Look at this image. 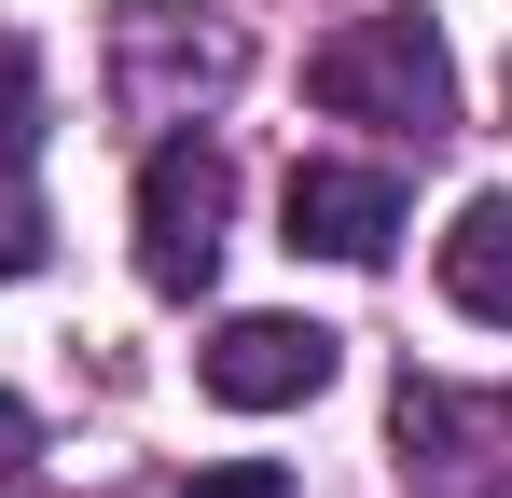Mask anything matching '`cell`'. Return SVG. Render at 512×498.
Instances as JSON below:
<instances>
[{
  "instance_id": "1",
  "label": "cell",
  "mask_w": 512,
  "mask_h": 498,
  "mask_svg": "<svg viewBox=\"0 0 512 498\" xmlns=\"http://www.w3.org/2000/svg\"><path fill=\"white\" fill-rule=\"evenodd\" d=\"M305 97L333 111V125H388V139H443L457 125V56H443V28L429 14H346L333 42L305 56Z\"/></svg>"
},
{
  "instance_id": "2",
  "label": "cell",
  "mask_w": 512,
  "mask_h": 498,
  "mask_svg": "<svg viewBox=\"0 0 512 498\" xmlns=\"http://www.w3.org/2000/svg\"><path fill=\"white\" fill-rule=\"evenodd\" d=\"M222 222H236L222 139H153V166H139V277H153L167 305H194V291L222 277Z\"/></svg>"
},
{
  "instance_id": "3",
  "label": "cell",
  "mask_w": 512,
  "mask_h": 498,
  "mask_svg": "<svg viewBox=\"0 0 512 498\" xmlns=\"http://www.w3.org/2000/svg\"><path fill=\"white\" fill-rule=\"evenodd\" d=\"M236 70H250V42L222 14H180V0H125L111 14V111H139V125H180L194 97H222Z\"/></svg>"
},
{
  "instance_id": "4",
  "label": "cell",
  "mask_w": 512,
  "mask_h": 498,
  "mask_svg": "<svg viewBox=\"0 0 512 498\" xmlns=\"http://www.w3.org/2000/svg\"><path fill=\"white\" fill-rule=\"evenodd\" d=\"M194 374H208V402H236V415H291V402L333 388V332L319 319H222L194 346Z\"/></svg>"
},
{
  "instance_id": "5",
  "label": "cell",
  "mask_w": 512,
  "mask_h": 498,
  "mask_svg": "<svg viewBox=\"0 0 512 498\" xmlns=\"http://www.w3.org/2000/svg\"><path fill=\"white\" fill-rule=\"evenodd\" d=\"M277 222H291V249H319V263H388V249H402V180L305 153L291 194H277Z\"/></svg>"
},
{
  "instance_id": "6",
  "label": "cell",
  "mask_w": 512,
  "mask_h": 498,
  "mask_svg": "<svg viewBox=\"0 0 512 498\" xmlns=\"http://www.w3.org/2000/svg\"><path fill=\"white\" fill-rule=\"evenodd\" d=\"M443 305L485 319V332H512V194H471V208H457V236H443Z\"/></svg>"
},
{
  "instance_id": "7",
  "label": "cell",
  "mask_w": 512,
  "mask_h": 498,
  "mask_svg": "<svg viewBox=\"0 0 512 498\" xmlns=\"http://www.w3.org/2000/svg\"><path fill=\"white\" fill-rule=\"evenodd\" d=\"M485 429H499V415L457 402L443 374H402V443H416L429 471H499V457H485Z\"/></svg>"
},
{
  "instance_id": "8",
  "label": "cell",
  "mask_w": 512,
  "mask_h": 498,
  "mask_svg": "<svg viewBox=\"0 0 512 498\" xmlns=\"http://www.w3.org/2000/svg\"><path fill=\"white\" fill-rule=\"evenodd\" d=\"M28 153H42V56L0 28V180H28Z\"/></svg>"
},
{
  "instance_id": "9",
  "label": "cell",
  "mask_w": 512,
  "mask_h": 498,
  "mask_svg": "<svg viewBox=\"0 0 512 498\" xmlns=\"http://www.w3.org/2000/svg\"><path fill=\"white\" fill-rule=\"evenodd\" d=\"M42 249H56L42 194H28V180H0V277H42Z\"/></svg>"
},
{
  "instance_id": "10",
  "label": "cell",
  "mask_w": 512,
  "mask_h": 498,
  "mask_svg": "<svg viewBox=\"0 0 512 498\" xmlns=\"http://www.w3.org/2000/svg\"><path fill=\"white\" fill-rule=\"evenodd\" d=\"M180 498H305L277 457H222V471H180Z\"/></svg>"
},
{
  "instance_id": "11",
  "label": "cell",
  "mask_w": 512,
  "mask_h": 498,
  "mask_svg": "<svg viewBox=\"0 0 512 498\" xmlns=\"http://www.w3.org/2000/svg\"><path fill=\"white\" fill-rule=\"evenodd\" d=\"M28 457H42V429H28V402H14V388H0V498L28 485Z\"/></svg>"
}]
</instances>
